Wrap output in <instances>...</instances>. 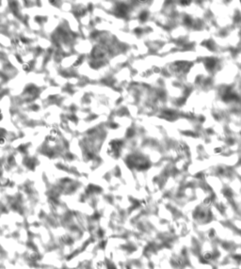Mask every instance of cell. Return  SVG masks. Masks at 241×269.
Wrapping results in <instances>:
<instances>
[{
	"mask_svg": "<svg viewBox=\"0 0 241 269\" xmlns=\"http://www.w3.org/2000/svg\"><path fill=\"white\" fill-rule=\"evenodd\" d=\"M4 142H5V138H0V144H2Z\"/></svg>",
	"mask_w": 241,
	"mask_h": 269,
	"instance_id": "6da1fadb",
	"label": "cell"
}]
</instances>
